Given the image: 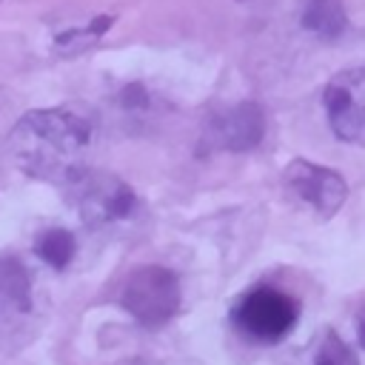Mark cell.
<instances>
[{
    "instance_id": "277c9868",
    "label": "cell",
    "mask_w": 365,
    "mask_h": 365,
    "mask_svg": "<svg viewBox=\"0 0 365 365\" xmlns=\"http://www.w3.org/2000/svg\"><path fill=\"white\" fill-rule=\"evenodd\" d=\"M77 214L88 228H103L111 222H120L134 214L137 208V194L131 191L128 182L108 171H83L71 185H68Z\"/></svg>"
},
{
    "instance_id": "5bb4252c",
    "label": "cell",
    "mask_w": 365,
    "mask_h": 365,
    "mask_svg": "<svg viewBox=\"0 0 365 365\" xmlns=\"http://www.w3.org/2000/svg\"><path fill=\"white\" fill-rule=\"evenodd\" d=\"M356 339H359V345H362V351H365V302H362L359 311H356Z\"/></svg>"
},
{
    "instance_id": "3957f363",
    "label": "cell",
    "mask_w": 365,
    "mask_h": 365,
    "mask_svg": "<svg viewBox=\"0 0 365 365\" xmlns=\"http://www.w3.org/2000/svg\"><path fill=\"white\" fill-rule=\"evenodd\" d=\"M120 305L134 317L137 325L151 331L163 328L168 319L180 314L182 305L180 277L163 265H140L128 274L120 291Z\"/></svg>"
},
{
    "instance_id": "30bf717a",
    "label": "cell",
    "mask_w": 365,
    "mask_h": 365,
    "mask_svg": "<svg viewBox=\"0 0 365 365\" xmlns=\"http://www.w3.org/2000/svg\"><path fill=\"white\" fill-rule=\"evenodd\" d=\"M74 251H77V240L68 228L63 225H48L43 228L37 237H34V254L54 271H63L71 265L74 259Z\"/></svg>"
},
{
    "instance_id": "ba28073f",
    "label": "cell",
    "mask_w": 365,
    "mask_h": 365,
    "mask_svg": "<svg viewBox=\"0 0 365 365\" xmlns=\"http://www.w3.org/2000/svg\"><path fill=\"white\" fill-rule=\"evenodd\" d=\"M31 308V274L14 254H0V311L26 314Z\"/></svg>"
},
{
    "instance_id": "52a82bcc",
    "label": "cell",
    "mask_w": 365,
    "mask_h": 365,
    "mask_svg": "<svg viewBox=\"0 0 365 365\" xmlns=\"http://www.w3.org/2000/svg\"><path fill=\"white\" fill-rule=\"evenodd\" d=\"M265 137V111L251 103H234L222 108L220 114H211L202 137H200V151H251L262 143Z\"/></svg>"
},
{
    "instance_id": "8fae6325",
    "label": "cell",
    "mask_w": 365,
    "mask_h": 365,
    "mask_svg": "<svg viewBox=\"0 0 365 365\" xmlns=\"http://www.w3.org/2000/svg\"><path fill=\"white\" fill-rule=\"evenodd\" d=\"M305 365H359L354 348L334 331V328H322L314 336V345L308 351Z\"/></svg>"
},
{
    "instance_id": "9c48e42d",
    "label": "cell",
    "mask_w": 365,
    "mask_h": 365,
    "mask_svg": "<svg viewBox=\"0 0 365 365\" xmlns=\"http://www.w3.org/2000/svg\"><path fill=\"white\" fill-rule=\"evenodd\" d=\"M299 23L319 40H336L348 29V14L342 0H305Z\"/></svg>"
},
{
    "instance_id": "7a4b0ae2",
    "label": "cell",
    "mask_w": 365,
    "mask_h": 365,
    "mask_svg": "<svg viewBox=\"0 0 365 365\" xmlns=\"http://www.w3.org/2000/svg\"><path fill=\"white\" fill-rule=\"evenodd\" d=\"M231 325L257 345H277L282 342L297 319H299V302L274 285H254L231 305Z\"/></svg>"
},
{
    "instance_id": "4fadbf2b",
    "label": "cell",
    "mask_w": 365,
    "mask_h": 365,
    "mask_svg": "<svg viewBox=\"0 0 365 365\" xmlns=\"http://www.w3.org/2000/svg\"><path fill=\"white\" fill-rule=\"evenodd\" d=\"M120 106L125 108V111H145L148 106H151V97H148V91H145V86H140V83H128L123 91H120Z\"/></svg>"
},
{
    "instance_id": "7c38bea8",
    "label": "cell",
    "mask_w": 365,
    "mask_h": 365,
    "mask_svg": "<svg viewBox=\"0 0 365 365\" xmlns=\"http://www.w3.org/2000/svg\"><path fill=\"white\" fill-rule=\"evenodd\" d=\"M111 23H114V17H94V20H88L86 26H80V29H68V31H63V34H57V40H54V46L63 51V54H77V51H83V48H88L91 43H97L108 29H111Z\"/></svg>"
},
{
    "instance_id": "5b68a950",
    "label": "cell",
    "mask_w": 365,
    "mask_h": 365,
    "mask_svg": "<svg viewBox=\"0 0 365 365\" xmlns=\"http://www.w3.org/2000/svg\"><path fill=\"white\" fill-rule=\"evenodd\" d=\"M282 182L285 191L302 202L305 208H311L319 220H331L348 200V182L339 171L317 165L305 157H297L285 165L282 171Z\"/></svg>"
},
{
    "instance_id": "8992f818",
    "label": "cell",
    "mask_w": 365,
    "mask_h": 365,
    "mask_svg": "<svg viewBox=\"0 0 365 365\" xmlns=\"http://www.w3.org/2000/svg\"><path fill=\"white\" fill-rule=\"evenodd\" d=\"M322 106L331 131L356 148H365V68L334 74L322 91Z\"/></svg>"
},
{
    "instance_id": "6da1fadb",
    "label": "cell",
    "mask_w": 365,
    "mask_h": 365,
    "mask_svg": "<svg viewBox=\"0 0 365 365\" xmlns=\"http://www.w3.org/2000/svg\"><path fill=\"white\" fill-rule=\"evenodd\" d=\"M91 145L88 117L71 108H34L17 120L9 134L14 165L37 180L71 185L86 171V151Z\"/></svg>"
}]
</instances>
